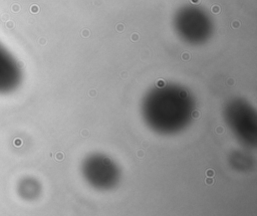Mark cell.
Segmentation results:
<instances>
[{
  "mask_svg": "<svg viewBox=\"0 0 257 216\" xmlns=\"http://www.w3.org/2000/svg\"><path fill=\"white\" fill-rule=\"evenodd\" d=\"M195 98L185 86L162 82L150 88L141 102L146 125L160 135H175L188 127L195 112Z\"/></svg>",
  "mask_w": 257,
  "mask_h": 216,
  "instance_id": "cell-1",
  "label": "cell"
},
{
  "mask_svg": "<svg viewBox=\"0 0 257 216\" xmlns=\"http://www.w3.org/2000/svg\"><path fill=\"white\" fill-rule=\"evenodd\" d=\"M173 27L181 40L190 45L206 43L214 32L210 14L199 5H184L174 14Z\"/></svg>",
  "mask_w": 257,
  "mask_h": 216,
  "instance_id": "cell-2",
  "label": "cell"
},
{
  "mask_svg": "<svg viewBox=\"0 0 257 216\" xmlns=\"http://www.w3.org/2000/svg\"><path fill=\"white\" fill-rule=\"evenodd\" d=\"M224 121L235 137L247 147L257 141V115L255 107L242 97L230 99L223 110Z\"/></svg>",
  "mask_w": 257,
  "mask_h": 216,
  "instance_id": "cell-3",
  "label": "cell"
},
{
  "mask_svg": "<svg viewBox=\"0 0 257 216\" xmlns=\"http://www.w3.org/2000/svg\"><path fill=\"white\" fill-rule=\"evenodd\" d=\"M81 173L92 187L108 189L114 187L120 178V171L112 159L102 154H92L81 164Z\"/></svg>",
  "mask_w": 257,
  "mask_h": 216,
  "instance_id": "cell-4",
  "label": "cell"
},
{
  "mask_svg": "<svg viewBox=\"0 0 257 216\" xmlns=\"http://www.w3.org/2000/svg\"><path fill=\"white\" fill-rule=\"evenodd\" d=\"M22 79V71L18 61L4 45L0 43V94L15 90Z\"/></svg>",
  "mask_w": 257,
  "mask_h": 216,
  "instance_id": "cell-5",
  "label": "cell"
}]
</instances>
